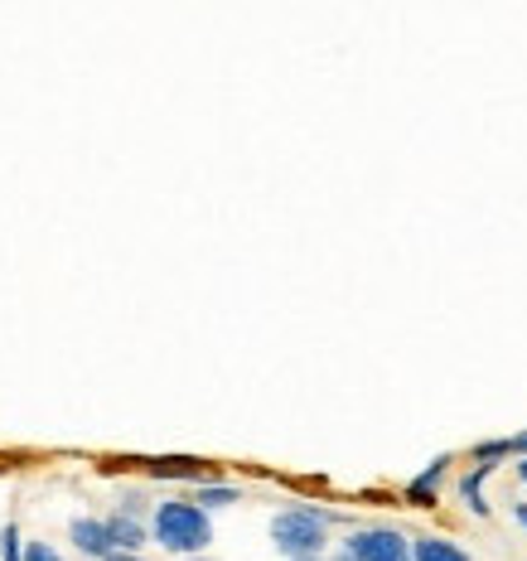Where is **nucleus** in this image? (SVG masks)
<instances>
[{
	"instance_id": "f257e3e1",
	"label": "nucleus",
	"mask_w": 527,
	"mask_h": 561,
	"mask_svg": "<svg viewBox=\"0 0 527 561\" xmlns=\"http://www.w3.org/2000/svg\"><path fill=\"white\" fill-rule=\"evenodd\" d=\"M150 537L174 557H198L214 542V523H208V508L194 499H165L150 513Z\"/></svg>"
},
{
	"instance_id": "f03ea898",
	"label": "nucleus",
	"mask_w": 527,
	"mask_h": 561,
	"mask_svg": "<svg viewBox=\"0 0 527 561\" xmlns=\"http://www.w3.org/2000/svg\"><path fill=\"white\" fill-rule=\"evenodd\" d=\"M330 513H320V508H286V513H276L272 518V542H276V552L280 557H314V552H324V542H330Z\"/></svg>"
},
{
	"instance_id": "7ed1b4c3",
	"label": "nucleus",
	"mask_w": 527,
	"mask_h": 561,
	"mask_svg": "<svg viewBox=\"0 0 527 561\" xmlns=\"http://www.w3.org/2000/svg\"><path fill=\"white\" fill-rule=\"evenodd\" d=\"M344 552H354L358 561H416L412 557V537H402L397 528H358V533H348Z\"/></svg>"
},
{
	"instance_id": "20e7f679",
	"label": "nucleus",
	"mask_w": 527,
	"mask_h": 561,
	"mask_svg": "<svg viewBox=\"0 0 527 561\" xmlns=\"http://www.w3.org/2000/svg\"><path fill=\"white\" fill-rule=\"evenodd\" d=\"M68 542H73L78 557H88V561H107L116 552L107 518H73V528H68Z\"/></svg>"
},
{
	"instance_id": "39448f33",
	"label": "nucleus",
	"mask_w": 527,
	"mask_h": 561,
	"mask_svg": "<svg viewBox=\"0 0 527 561\" xmlns=\"http://www.w3.org/2000/svg\"><path fill=\"white\" fill-rule=\"evenodd\" d=\"M146 474L150 479H184V484H204L208 465L190 460V455H160V460H146Z\"/></svg>"
},
{
	"instance_id": "423d86ee",
	"label": "nucleus",
	"mask_w": 527,
	"mask_h": 561,
	"mask_svg": "<svg viewBox=\"0 0 527 561\" xmlns=\"http://www.w3.org/2000/svg\"><path fill=\"white\" fill-rule=\"evenodd\" d=\"M445 470H450V455H436V460H431L426 470H421L412 484H406V499H412L416 508H431V504H436V489H440Z\"/></svg>"
},
{
	"instance_id": "0eeeda50",
	"label": "nucleus",
	"mask_w": 527,
	"mask_h": 561,
	"mask_svg": "<svg viewBox=\"0 0 527 561\" xmlns=\"http://www.w3.org/2000/svg\"><path fill=\"white\" fill-rule=\"evenodd\" d=\"M107 528H112V542L122 547V552H140V547H146V542H156L146 523H140L136 513H122V508H116L112 518H107Z\"/></svg>"
},
{
	"instance_id": "6e6552de",
	"label": "nucleus",
	"mask_w": 527,
	"mask_h": 561,
	"mask_svg": "<svg viewBox=\"0 0 527 561\" xmlns=\"http://www.w3.org/2000/svg\"><path fill=\"white\" fill-rule=\"evenodd\" d=\"M489 474H494V465L479 460L474 470L460 479V499H465V508L479 513V518H489V499H484V479H489Z\"/></svg>"
},
{
	"instance_id": "1a4fd4ad",
	"label": "nucleus",
	"mask_w": 527,
	"mask_h": 561,
	"mask_svg": "<svg viewBox=\"0 0 527 561\" xmlns=\"http://www.w3.org/2000/svg\"><path fill=\"white\" fill-rule=\"evenodd\" d=\"M412 557L416 561H470V552H460V547L445 542V537H416Z\"/></svg>"
},
{
	"instance_id": "9d476101",
	"label": "nucleus",
	"mask_w": 527,
	"mask_h": 561,
	"mask_svg": "<svg viewBox=\"0 0 527 561\" xmlns=\"http://www.w3.org/2000/svg\"><path fill=\"white\" fill-rule=\"evenodd\" d=\"M194 504H204V508H232V504H242V494L232 484H198L194 489Z\"/></svg>"
},
{
	"instance_id": "9b49d317",
	"label": "nucleus",
	"mask_w": 527,
	"mask_h": 561,
	"mask_svg": "<svg viewBox=\"0 0 527 561\" xmlns=\"http://www.w3.org/2000/svg\"><path fill=\"white\" fill-rule=\"evenodd\" d=\"M508 455H513V440H479V446H474V460H489V465L508 460Z\"/></svg>"
},
{
	"instance_id": "f8f14e48",
	"label": "nucleus",
	"mask_w": 527,
	"mask_h": 561,
	"mask_svg": "<svg viewBox=\"0 0 527 561\" xmlns=\"http://www.w3.org/2000/svg\"><path fill=\"white\" fill-rule=\"evenodd\" d=\"M0 557H5V561H25V547H20L15 523H5V533H0Z\"/></svg>"
},
{
	"instance_id": "ddd939ff",
	"label": "nucleus",
	"mask_w": 527,
	"mask_h": 561,
	"mask_svg": "<svg viewBox=\"0 0 527 561\" xmlns=\"http://www.w3.org/2000/svg\"><path fill=\"white\" fill-rule=\"evenodd\" d=\"M25 561H64V557H58L49 542H30V547H25Z\"/></svg>"
},
{
	"instance_id": "4468645a",
	"label": "nucleus",
	"mask_w": 527,
	"mask_h": 561,
	"mask_svg": "<svg viewBox=\"0 0 527 561\" xmlns=\"http://www.w3.org/2000/svg\"><path fill=\"white\" fill-rule=\"evenodd\" d=\"M122 513H136L140 518L146 513V494H122Z\"/></svg>"
},
{
	"instance_id": "2eb2a0df",
	"label": "nucleus",
	"mask_w": 527,
	"mask_h": 561,
	"mask_svg": "<svg viewBox=\"0 0 527 561\" xmlns=\"http://www.w3.org/2000/svg\"><path fill=\"white\" fill-rule=\"evenodd\" d=\"M513 523H518V528L527 533V504H513Z\"/></svg>"
},
{
	"instance_id": "dca6fc26",
	"label": "nucleus",
	"mask_w": 527,
	"mask_h": 561,
	"mask_svg": "<svg viewBox=\"0 0 527 561\" xmlns=\"http://www.w3.org/2000/svg\"><path fill=\"white\" fill-rule=\"evenodd\" d=\"M107 561H146V557H140V552H122V547H116V552H112Z\"/></svg>"
},
{
	"instance_id": "f3484780",
	"label": "nucleus",
	"mask_w": 527,
	"mask_h": 561,
	"mask_svg": "<svg viewBox=\"0 0 527 561\" xmlns=\"http://www.w3.org/2000/svg\"><path fill=\"white\" fill-rule=\"evenodd\" d=\"M513 455H527V431L523 436H513Z\"/></svg>"
},
{
	"instance_id": "a211bd4d",
	"label": "nucleus",
	"mask_w": 527,
	"mask_h": 561,
	"mask_svg": "<svg viewBox=\"0 0 527 561\" xmlns=\"http://www.w3.org/2000/svg\"><path fill=\"white\" fill-rule=\"evenodd\" d=\"M518 479H523V484H527V455H523V460H518Z\"/></svg>"
},
{
	"instance_id": "6ab92c4d",
	"label": "nucleus",
	"mask_w": 527,
	"mask_h": 561,
	"mask_svg": "<svg viewBox=\"0 0 527 561\" xmlns=\"http://www.w3.org/2000/svg\"><path fill=\"white\" fill-rule=\"evenodd\" d=\"M334 561H358V557H354V552H339V557H334Z\"/></svg>"
},
{
	"instance_id": "aec40b11",
	"label": "nucleus",
	"mask_w": 527,
	"mask_h": 561,
	"mask_svg": "<svg viewBox=\"0 0 527 561\" xmlns=\"http://www.w3.org/2000/svg\"><path fill=\"white\" fill-rule=\"evenodd\" d=\"M296 561H324V557H320V552H314V557H296Z\"/></svg>"
},
{
	"instance_id": "412c9836",
	"label": "nucleus",
	"mask_w": 527,
	"mask_h": 561,
	"mask_svg": "<svg viewBox=\"0 0 527 561\" xmlns=\"http://www.w3.org/2000/svg\"><path fill=\"white\" fill-rule=\"evenodd\" d=\"M190 561H208V557H190Z\"/></svg>"
},
{
	"instance_id": "4be33fe9",
	"label": "nucleus",
	"mask_w": 527,
	"mask_h": 561,
	"mask_svg": "<svg viewBox=\"0 0 527 561\" xmlns=\"http://www.w3.org/2000/svg\"><path fill=\"white\" fill-rule=\"evenodd\" d=\"M83 561H88V557H83Z\"/></svg>"
}]
</instances>
